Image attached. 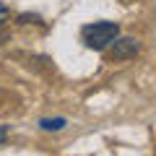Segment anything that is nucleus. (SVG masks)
<instances>
[{
	"label": "nucleus",
	"instance_id": "1",
	"mask_svg": "<svg viewBox=\"0 0 156 156\" xmlns=\"http://www.w3.org/2000/svg\"><path fill=\"white\" fill-rule=\"evenodd\" d=\"M120 37V26L115 21H94L81 29V42L94 52H104Z\"/></svg>",
	"mask_w": 156,
	"mask_h": 156
},
{
	"label": "nucleus",
	"instance_id": "2",
	"mask_svg": "<svg viewBox=\"0 0 156 156\" xmlns=\"http://www.w3.org/2000/svg\"><path fill=\"white\" fill-rule=\"evenodd\" d=\"M140 47L143 44H140V39H135V37H117L104 52H107V60L109 62H120V60L135 57L140 52Z\"/></svg>",
	"mask_w": 156,
	"mask_h": 156
},
{
	"label": "nucleus",
	"instance_id": "3",
	"mask_svg": "<svg viewBox=\"0 0 156 156\" xmlns=\"http://www.w3.org/2000/svg\"><path fill=\"white\" fill-rule=\"evenodd\" d=\"M39 128L44 133H60V130L68 128V120L65 117H42L39 120Z\"/></svg>",
	"mask_w": 156,
	"mask_h": 156
},
{
	"label": "nucleus",
	"instance_id": "4",
	"mask_svg": "<svg viewBox=\"0 0 156 156\" xmlns=\"http://www.w3.org/2000/svg\"><path fill=\"white\" fill-rule=\"evenodd\" d=\"M18 23L21 26H26V23H42V16H37V13H21L18 16Z\"/></svg>",
	"mask_w": 156,
	"mask_h": 156
},
{
	"label": "nucleus",
	"instance_id": "5",
	"mask_svg": "<svg viewBox=\"0 0 156 156\" xmlns=\"http://www.w3.org/2000/svg\"><path fill=\"white\" fill-rule=\"evenodd\" d=\"M8 21H11V8H8L5 3H0V29L5 26Z\"/></svg>",
	"mask_w": 156,
	"mask_h": 156
},
{
	"label": "nucleus",
	"instance_id": "6",
	"mask_svg": "<svg viewBox=\"0 0 156 156\" xmlns=\"http://www.w3.org/2000/svg\"><path fill=\"white\" fill-rule=\"evenodd\" d=\"M8 140V125H0V146Z\"/></svg>",
	"mask_w": 156,
	"mask_h": 156
}]
</instances>
